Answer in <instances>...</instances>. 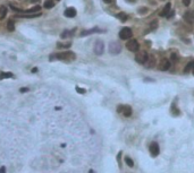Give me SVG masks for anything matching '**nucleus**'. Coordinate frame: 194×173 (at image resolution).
<instances>
[{
  "mask_svg": "<svg viewBox=\"0 0 194 173\" xmlns=\"http://www.w3.org/2000/svg\"><path fill=\"white\" fill-rule=\"evenodd\" d=\"M103 1L106 4H110V2H111V0H103Z\"/></svg>",
  "mask_w": 194,
  "mask_h": 173,
  "instance_id": "nucleus-33",
  "label": "nucleus"
},
{
  "mask_svg": "<svg viewBox=\"0 0 194 173\" xmlns=\"http://www.w3.org/2000/svg\"><path fill=\"white\" fill-rule=\"evenodd\" d=\"M94 53L97 54V56H101L102 53H103L104 51V44L102 41H97L94 44Z\"/></svg>",
  "mask_w": 194,
  "mask_h": 173,
  "instance_id": "nucleus-7",
  "label": "nucleus"
},
{
  "mask_svg": "<svg viewBox=\"0 0 194 173\" xmlns=\"http://www.w3.org/2000/svg\"><path fill=\"white\" fill-rule=\"evenodd\" d=\"M7 29L10 31V32H13L15 29V24L13 20H9V22H8V24H7Z\"/></svg>",
  "mask_w": 194,
  "mask_h": 173,
  "instance_id": "nucleus-23",
  "label": "nucleus"
},
{
  "mask_svg": "<svg viewBox=\"0 0 194 173\" xmlns=\"http://www.w3.org/2000/svg\"><path fill=\"white\" fill-rule=\"evenodd\" d=\"M0 173H7V168H6L5 165L0 166Z\"/></svg>",
  "mask_w": 194,
  "mask_h": 173,
  "instance_id": "nucleus-29",
  "label": "nucleus"
},
{
  "mask_svg": "<svg viewBox=\"0 0 194 173\" xmlns=\"http://www.w3.org/2000/svg\"><path fill=\"white\" fill-rule=\"evenodd\" d=\"M76 92L77 93H80V94H85L86 93V91L84 88H80V87H76Z\"/></svg>",
  "mask_w": 194,
  "mask_h": 173,
  "instance_id": "nucleus-27",
  "label": "nucleus"
},
{
  "mask_svg": "<svg viewBox=\"0 0 194 173\" xmlns=\"http://www.w3.org/2000/svg\"><path fill=\"white\" fill-rule=\"evenodd\" d=\"M150 153H151L152 157H156V156L159 155V153H160V148H159L158 143H156V141L151 143V145H150Z\"/></svg>",
  "mask_w": 194,
  "mask_h": 173,
  "instance_id": "nucleus-9",
  "label": "nucleus"
},
{
  "mask_svg": "<svg viewBox=\"0 0 194 173\" xmlns=\"http://www.w3.org/2000/svg\"><path fill=\"white\" fill-rule=\"evenodd\" d=\"M31 1H32V2H33V4H34V2H38L39 0H31Z\"/></svg>",
  "mask_w": 194,
  "mask_h": 173,
  "instance_id": "nucleus-34",
  "label": "nucleus"
},
{
  "mask_svg": "<svg viewBox=\"0 0 194 173\" xmlns=\"http://www.w3.org/2000/svg\"><path fill=\"white\" fill-rule=\"evenodd\" d=\"M126 48H127L128 51L136 52V51H138V49H140V44H138V42H137L136 40L131 39V40L126 43Z\"/></svg>",
  "mask_w": 194,
  "mask_h": 173,
  "instance_id": "nucleus-4",
  "label": "nucleus"
},
{
  "mask_svg": "<svg viewBox=\"0 0 194 173\" xmlns=\"http://www.w3.org/2000/svg\"><path fill=\"white\" fill-rule=\"evenodd\" d=\"M32 73H38V68H33V69H32Z\"/></svg>",
  "mask_w": 194,
  "mask_h": 173,
  "instance_id": "nucleus-32",
  "label": "nucleus"
},
{
  "mask_svg": "<svg viewBox=\"0 0 194 173\" xmlns=\"http://www.w3.org/2000/svg\"><path fill=\"white\" fill-rule=\"evenodd\" d=\"M72 45V43L69 42V43H57V48H59V49H64V48H65V49H67V48H69Z\"/></svg>",
  "mask_w": 194,
  "mask_h": 173,
  "instance_id": "nucleus-22",
  "label": "nucleus"
},
{
  "mask_svg": "<svg viewBox=\"0 0 194 173\" xmlns=\"http://www.w3.org/2000/svg\"><path fill=\"white\" fill-rule=\"evenodd\" d=\"M173 15H174V11H170L169 14L167 15V17H173Z\"/></svg>",
  "mask_w": 194,
  "mask_h": 173,
  "instance_id": "nucleus-31",
  "label": "nucleus"
},
{
  "mask_svg": "<svg viewBox=\"0 0 194 173\" xmlns=\"http://www.w3.org/2000/svg\"><path fill=\"white\" fill-rule=\"evenodd\" d=\"M40 13H37V14H31V15H16L17 17H21V18H34V17H39L40 16Z\"/></svg>",
  "mask_w": 194,
  "mask_h": 173,
  "instance_id": "nucleus-17",
  "label": "nucleus"
},
{
  "mask_svg": "<svg viewBox=\"0 0 194 173\" xmlns=\"http://www.w3.org/2000/svg\"><path fill=\"white\" fill-rule=\"evenodd\" d=\"M170 8H171V4H170V2H168V4L165 6V8L162 9V11L160 13V16H162V17H166L167 15L169 14V11H170Z\"/></svg>",
  "mask_w": 194,
  "mask_h": 173,
  "instance_id": "nucleus-14",
  "label": "nucleus"
},
{
  "mask_svg": "<svg viewBox=\"0 0 194 173\" xmlns=\"http://www.w3.org/2000/svg\"><path fill=\"white\" fill-rule=\"evenodd\" d=\"M49 59H50V61H53V60L73 61L76 59V54L72 51H64V52H59V53H55V54H50Z\"/></svg>",
  "mask_w": 194,
  "mask_h": 173,
  "instance_id": "nucleus-1",
  "label": "nucleus"
},
{
  "mask_svg": "<svg viewBox=\"0 0 194 173\" xmlns=\"http://www.w3.org/2000/svg\"><path fill=\"white\" fill-rule=\"evenodd\" d=\"M148 56H149V54L147 53V51H138L136 53V56H135V61H136L137 63L144 65L148 59Z\"/></svg>",
  "mask_w": 194,
  "mask_h": 173,
  "instance_id": "nucleus-6",
  "label": "nucleus"
},
{
  "mask_svg": "<svg viewBox=\"0 0 194 173\" xmlns=\"http://www.w3.org/2000/svg\"><path fill=\"white\" fill-rule=\"evenodd\" d=\"M182 2H183V5H184V6H189V4H191V0H182Z\"/></svg>",
  "mask_w": 194,
  "mask_h": 173,
  "instance_id": "nucleus-30",
  "label": "nucleus"
},
{
  "mask_svg": "<svg viewBox=\"0 0 194 173\" xmlns=\"http://www.w3.org/2000/svg\"><path fill=\"white\" fill-rule=\"evenodd\" d=\"M193 68H194V60L193 61H189V63L186 65V67L184 68V73H189L191 70H193Z\"/></svg>",
  "mask_w": 194,
  "mask_h": 173,
  "instance_id": "nucleus-18",
  "label": "nucleus"
},
{
  "mask_svg": "<svg viewBox=\"0 0 194 173\" xmlns=\"http://www.w3.org/2000/svg\"><path fill=\"white\" fill-rule=\"evenodd\" d=\"M171 61L177 62V61H178V56H177V54H175V53H173V54H171Z\"/></svg>",
  "mask_w": 194,
  "mask_h": 173,
  "instance_id": "nucleus-26",
  "label": "nucleus"
},
{
  "mask_svg": "<svg viewBox=\"0 0 194 173\" xmlns=\"http://www.w3.org/2000/svg\"><path fill=\"white\" fill-rule=\"evenodd\" d=\"M53 6H55V4H53V0H46V1H44V8L50 9V8H52Z\"/></svg>",
  "mask_w": 194,
  "mask_h": 173,
  "instance_id": "nucleus-19",
  "label": "nucleus"
},
{
  "mask_svg": "<svg viewBox=\"0 0 194 173\" xmlns=\"http://www.w3.org/2000/svg\"><path fill=\"white\" fill-rule=\"evenodd\" d=\"M6 14H7V8H6L5 6L0 7V19H4V18H5Z\"/></svg>",
  "mask_w": 194,
  "mask_h": 173,
  "instance_id": "nucleus-20",
  "label": "nucleus"
},
{
  "mask_svg": "<svg viewBox=\"0 0 194 173\" xmlns=\"http://www.w3.org/2000/svg\"><path fill=\"white\" fill-rule=\"evenodd\" d=\"M13 77H14L13 73H0V80L6 78H13Z\"/></svg>",
  "mask_w": 194,
  "mask_h": 173,
  "instance_id": "nucleus-16",
  "label": "nucleus"
},
{
  "mask_svg": "<svg viewBox=\"0 0 194 173\" xmlns=\"http://www.w3.org/2000/svg\"><path fill=\"white\" fill-rule=\"evenodd\" d=\"M157 26H158V20H153L150 25V29H156Z\"/></svg>",
  "mask_w": 194,
  "mask_h": 173,
  "instance_id": "nucleus-25",
  "label": "nucleus"
},
{
  "mask_svg": "<svg viewBox=\"0 0 194 173\" xmlns=\"http://www.w3.org/2000/svg\"><path fill=\"white\" fill-rule=\"evenodd\" d=\"M122 51V44L119 42L113 41V42L109 43V52L111 54H118Z\"/></svg>",
  "mask_w": 194,
  "mask_h": 173,
  "instance_id": "nucleus-2",
  "label": "nucleus"
},
{
  "mask_svg": "<svg viewBox=\"0 0 194 173\" xmlns=\"http://www.w3.org/2000/svg\"><path fill=\"white\" fill-rule=\"evenodd\" d=\"M156 63H157V60H156V58H154V56L149 54V56H148L147 61H145V63H144V66L147 67L148 69H152V68L156 66Z\"/></svg>",
  "mask_w": 194,
  "mask_h": 173,
  "instance_id": "nucleus-10",
  "label": "nucleus"
},
{
  "mask_svg": "<svg viewBox=\"0 0 194 173\" xmlns=\"http://www.w3.org/2000/svg\"><path fill=\"white\" fill-rule=\"evenodd\" d=\"M117 18L120 19L122 22H126V19H127V15L125 14V13H119V14H117Z\"/></svg>",
  "mask_w": 194,
  "mask_h": 173,
  "instance_id": "nucleus-21",
  "label": "nucleus"
},
{
  "mask_svg": "<svg viewBox=\"0 0 194 173\" xmlns=\"http://www.w3.org/2000/svg\"><path fill=\"white\" fill-rule=\"evenodd\" d=\"M125 162H126V164H127L129 168H133V166H134V162H133V159H131V157L126 156V157H125Z\"/></svg>",
  "mask_w": 194,
  "mask_h": 173,
  "instance_id": "nucleus-24",
  "label": "nucleus"
},
{
  "mask_svg": "<svg viewBox=\"0 0 194 173\" xmlns=\"http://www.w3.org/2000/svg\"><path fill=\"white\" fill-rule=\"evenodd\" d=\"M184 19L189 24L194 23V11H187L186 14L184 15Z\"/></svg>",
  "mask_w": 194,
  "mask_h": 173,
  "instance_id": "nucleus-11",
  "label": "nucleus"
},
{
  "mask_svg": "<svg viewBox=\"0 0 194 173\" xmlns=\"http://www.w3.org/2000/svg\"><path fill=\"white\" fill-rule=\"evenodd\" d=\"M73 32H75V28L74 29H72V31H64V32L60 34V38L62 39H67V38H71V36H73V34L74 33Z\"/></svg>",
  "mask_w": 194,
  "mask_h": 173,
  "instance_id": "nucleus-15",
  "label": "nucleus"
},
{
  "mask_svg": "<svg viewBox=\"0 0 194 173\" xmlns=\"http://www.w3.org/2000/svg\"><path fill=\"white\" fill-rule=\"evenodd\" d=\"M132 35H133V32L129 27L122 28L120 32H119V38L122 39V40H129V39L132 38Z\"/></svg>",
  "mask_w": 194,
  "mask_h": 173,
  "instance_id": "nucleus-5",
  "label": "nucleus"
},
{
  "mask_svg": "<svg viewBox=\"0 0 194 173\" xmlns=\"http://www.w3.org/2000/svg\"><path fill=\"white\" fill-rule=\"evenodd\" d=\"M29 87H22L19 89V93H26V92H29Z\"/></svg>",
  "mask_w": 194,
  "mask_h": 173,
  "instance_id": "nucleus-28",
  "label": "nucleus"
},
{
  "mask_svg": "<svg viewBox=\"0 0 194 173\" xmlns=\"http://www.w3.org/2000/svg\"><path fill=\"white\" fill-rule=\"evenodd\" d=\"M65 16L66 17H68V18H73V17H75L76 16V9L75 8H67L66 10H65Z\"/></svg>",
  "mask_w": 194,
  "mask_h": 173,
  "instance_id": "nucleus-12",
  "label": "nucleus"
},
{
  "mask_svg": "<svg viewBox=\"0 0 194 173\" xmlns=\"http://www.w3.org/2000/svg\"><path fill=\"white\" fill-rule=\"evenodd\" d=\"M192 71H193V75H194V68H193V70H192Z\"/></svg>",
  "mask_w": 194,
  "mask_h": 173,
  "instance_id": "nucleus-35",
  "label": "nucleus"
},
{
  "mask_svg": "<svg viewBox=\"0 0 194 173\" xmlns=\"http://www.w3.org/2000/svg\"><path fill=\"white\" fill-rule=\"evenodd\" d=\"M117 112L124 114L125 117H131L133 113V110L129 105H122V104H120V105L117 107Z\"/></svg>",
  "mask_w": 194,
  "mask_h": 173,
  "instance_id": "nucleus-3",
  "label": "nucleus"
},
{
  "mask_svg": "<svg viewBox=\"0 0 194 173\" xmlns=\"http://www.w3.org/2000/svg\"><path fill=\"white\" fill-rule=\"evenodd\" d=\"M95 32H102L100 28L98 27H94V28H91V29H87V31H83L81 33V36H86V35H90V34H93Z\"/></svg>",
  "mask_w": 194,
  "mask_h": 173,
  "instance_id": "nucleus-13",
  "label": "nucleus"
},
{
  "mask_svg": "<svg viewBox=\"0 0 194 173\" xmlns=\"http://www.w3.org/2000/svg\"><path fill=\"white\" fill-rule=\"evenodd\" d=\"M170 60L169 59H166V58H164V59H161L160 63H159V69H160L161 71H166L168 70L169 68H170Z\"/></svg>",
  "mask_w": 194,
  "mask_h": 173,
  "instance_id": "nucleus-8",
  "label": "nucleus"
}]
</instances>
